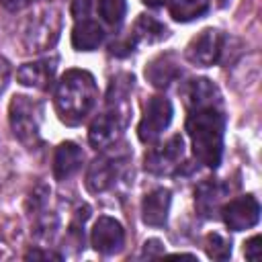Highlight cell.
Returning <instances> with one entry per match:
<instances>
[{"label":"cell","mask_w":262,"mask_h":262,"mask_svg":"<svg viewBox=\"0 0 262 262\" xmlns=\"http://www.w3.org/2000/svg\"><path fill=\"white\" fill-rule=\"evenodd\" d=\"M108 106L111 108L100 113L88 129V141L96 149H106V147L115 145L121 135V129L125 125V115H123L121 106H115V104H108Z\"/></svg>","instance_id":"ba28073f"},{"label":"cell","mask_w":262,"mask_h":262,"mask_svg":"<svg viewBox=\"0 0 262 262\" xmlns=\"http://www.w3.org/2000/svg\"><path fill=\"white\" fill-rule=\"evenodd\" d=\"M98 12L106 25L119 27L125 18L127 2L125 0H98Z\"/></svg>","instance_id":"ffe728a7"},{"label":"cell","mask_w":262,"mask_h":262,"mask_svg":"<svg viewBox=\"0 0 262 262\" xmlns=\"http://www.w3.org/2000/svg\"><path fill=\"white\" fill-rule=\"evenodd\" d=\"M227 192V186L219 180H203L196 188H194V205L199 215H203L205 219L215 217L221 211V201Z\"/></svg>","instance_id":"7c38bea8"},{"label":"cell","mask_w":262,"mask_h":262,"mask_svg":"<svg viewBox=\"0 0 262 262\" xmlns=\"http://www.w3.org/2000/svg\"><path fill=\"white\" fill-rule=\"evenodd\" d=\"M223 43H225V35L219 29H205L186 45L184 55L190 63L209 68L221 59Z\"/></svg>","instance_id":"8992f818"},{"label":"cell","mask_w":262,"mask_h":262,"mask_svg":"<svg viewBox=\"0 0 262 262\" xmlns=\"http://www.w3.org/2000/svg\"><path fill=\"white\" fill-rule=\"evenodd\" d=\"M84 162V151L74 141H63L53 154V176L55 180H68L74 176Z\"/></svg>","instance_id":"4fadbf2b"},{"label":"cell","mask_w":262,"mask_h":262,"mask_svg":"<svg viewBox=\"0 0 262 262\" xmlns=\"http://www.w3.org/2000/svg\"><path fill=\"white\" fill-rule=\"evenodd\" d=\"M186 133L190 137L194 158L207 168H217L223 158L225 135V115L221 104L188 108Z\"/></svg>","instance_id":"6da1fadb"},{"label":"cell","mask_w":262,"mask_h":262,"mask_svg":"<svg viewBox=\"0 0 262 262\" xmlns=\"http://www.w3.org/2000/svg\"><path fill=\"white\" fill-rule=\"evenodd\" d=\"M8 10H23L25 6H29L33 0H0Z\"/></svg>","instance_id":"4316f807"},{"label":"cell","mask_w":262,"mask_h":262,"mask_svg":"<svg viewBox=\"0 0 262 262\" xmlns=\"http://www.w3.org/2000/svg\"><path fill=\"white\" fill-rule=\"evenodd\" d=\"M168 4L172 18L178 23H190L209 10V0H170Z\"/></svg>","instance_id":"d6986e66"},{"label":"cell","mask_w":262,"mask_h":262,"mask_svg":"<svg viewBox=\"0 0 262 262\" xmlns=\"http://www.w3.org/2000/svg\"><path fill=\"white\" fill-rule=\"evenodd\" d=\"M180 76V66L174 59L172 53H162L156 59L149 61L145 68V78L156 86V88H166L170 86L176 78Z\"/></svg>","instance_id":"2e32d148"},{"label":"cell","mask_w":262,"mask_h":262,"mask_svg":"<svg viewBox=\"0 0 262 262\" xmlns=\"http://www.w3.org/2000/svg\"><path fill=\"white\" fill-rule=\"evenodd\" d=\"M53 74H55V59H39V61H31V63L20 66L16 72V80L23 86L45 90L51 86Z\"/></svg>","instance_id":"5bb4252c"},{"label":"cell","mask_w":262,"mask_h":262,"mask_svg":"<svg viewBox=\"0 0 262 262\" xmlns=\"http://www.w3.org/2000/svg\"><path fill=\"white\" fill-rule=\"evenodd\" d=\"M133 47H135V41H133V37H129L127 41L113 43V45H111V53H113V55H127V53L133 51Z\"/></svg>","instance_id":"d4e9b609"},{"label":"cell","mask_w":262,"mask_h":262,"mask_svg":"<svg viewBox=\"0 0 262 262\" xmlns=\"http://www.w3.org/2000/svg\"><path fill=\"white\" fill-rule=\"evenodd\" d=\"M162 254H164V244L160 239H147L143 244V252H141L143 258H154V256H162Z\"/></svg>","instance_id":"7402d4cb"},{"label":"cell","mask_w":262,"mask_h":262,"mask_svg":"<svg viewBox=\"0 0 262 262\" xmlns=\"http://www.w3.org/2000/svg\"><path fill=\"white\" fill-rule=\"evenodd\" d=\"M182 96L188 108L196 106H209V104H221V94L217 86L207 78H194L184 84Z\"/></svg>","instance_id":"9a60e30c"},{"label":"cell","mask_w":262,"mask_h":262,"mask_svg":"<svg viewBox=\"0 0 262 262\" xmlns=\"http://www.w3.org/2000/svg\"><path fill=\"white\" fill-rule=\"evenodd\" d=\"M90 8H92V0H74V4H72V14L76 16V20L88 18Z\"/></svg>","instance_id":"603a6c76"},{"label":"cell","mask_w":262,"mask_h":262,"mask_svg":"<svg viewBox=\"0 0 262 262\" xmlns=\"http://www.w3.org/2000/svg\"><path fill=\"white\" fill-rule=\"evenodd\" d=\"M172 192L168 188H154L141 201V219L149 227H162L168 221Z\"/></svg>","instance_id":"8fae6325"},{"label":"cell","mask_w":262,"mask_h":262,"mask_svg":"<svg viewBox=\"0 0 262 262\" xmlns=\"http://www.w3.org/2000/svg\"><path fill=\"white\" fill-rule=\"evenodd\" d=\"M90 244L98 254H104V256L117 254L125 244V229L117 219L102 215L92 225Z\"/></svg>","instance_id":"30bf717a"},{"label":"cell","mask_w":262,"mask_h":262,"mask_svg":"<svg viewBox=\"0 0 262 262\" xmlns=\"http://www.w3.org/2000/svg\"><path fill=\"white\" fill-rule=\"evenodd\" d=\"M184 156V139L182 135H172L166 143L149 147L143 158V166L151 174H172Z\"/></svg>","instance_id":"52a82bcc"},{"label":"cell","mask_w":262,"mask_h":262,"mask_svg":"<svg viewBox=\"0 0 262 262\" xmlns=\"http://www.w3.org/2000/svg\"><path fill=\"white\" fill-rule=\"evenodd\" d=\"M205 250H207V256L213 258V260H227L231 256V244L219 233H209L207 235Z\"/></svg>","instance_id":"44dd1931"},{"label":"cell","mask_w":262,"mask_h":262,"mask_svg":"<svg viewBox=\"0 0 262 262\" xmlns=\"http://www.w3.org/2000/svg\"><path fill=\"white\" fill-rule=\"evenodd\" d=\"M25 258H27V260H39V258H43V260H49V258H53V260H61L59 254H53V252H41V250H29V252L25 254Z\"/></svg>","instance_id":"484cf974"},{"label":"cell","mask_w":262,"mask_h":262,"mask_svg":"<svg viewBox=\"0 0 262 262\" xmlns=\"http://www.w3.org/2000/svg\"><path fill=\"white\" fill-rule=\"evenodd\" d=\"M106 149H111V151H104L98 158H94L86 170V188L92 194L108 190L117 182V178L127 162V154H121L119 149H115V145H111Z\"/></svg>","instance_id":"277c9868"},{"label":"cell","mask_w":262,"mask_h":262,"mask_svg":"<svg viewBox=\"0 0 262 262\" xmlns=\"http://www.w3.org/2000/svg\"><path fill=\"white\" fill-rule=\"evenodd\" d=\"M41 108L35 100H31L29 96L16 94L10 100L8 106V121H10V129L14 133V137L29 149L37 147L41 143V135H39V117Z\"/></svg>","instance_id":"3957f363"},{"label":"cell","mask_w":262,"mask_h":262,"mask_svg":"<svg viewBox=\"0 0 262 262\" xmlns=\"http://www.w3.org/2000/svg\"><path fill=\"white\" fill-rule=\"evenodd\" d=\"M221 217L231 231H244L260 221V203L254 194H242L221 207Z\"/></svg>","instance_id":"9c48e42d"},{"label":"cell","mask_w":262,"mask_h":262,"mask_svg":"<svg viewBox=\"0 0 262 262\" xmlns=\"http://www.w3.org/2000/svg\"><path fill=\"white\" fill-rule=\"evenodd\" d=\"M172 102L166 96H151L143 106L141 121L137 125V137L141 143H156L172 123Z\"/></svg>","instance_id":"5b68a950"},{"label":"cell","mask_w":262,"mask_h":262,"mask_svg":"<svg viewBox=\"0 0 262 262\" xmlns=\"http://www.w3.org/2000/svg\"><path fill=\"white\" fill-rule=\"evenodd\" d=\"M244 254L248 260H258L260 258V235H254L246 242V248H244Z\"/></svg>","instance_id":"cb8c5ba5"},{"label":"cell","mask_w":262,"mask_h":262,"mask_svg":"<svg viewBox=\"0 0 262 262\" xmlns=\"http://www.w3.org/2000/svg\"><path fill=\"white\" fill-rule=\"evenodd\" d=\"M104 39L102 27L92 18H80L76 20L72 29V47L76 51H92L96 49Z\"/></svg>","instance_id":"e0dca14e"},{"label":"cell","mask_w":262,"mask_h":262,"mask_svg":"<svg viewBox=\"0 0 262 262\" xmlns=\"http://www.w3.org/2000/svg\"><path fill=\"white\" fill-rule=\"evenodd\" d=\"M143 4H147L149 8H160V6H164V4H168L170 0H141Z\"/></svg>","instance_id":"83f0119b"},{"label":"cell","mask_w":262,"mask_h":262,"mask_svg":"<svg viewBox=\"0 0 262 262\" xmlns=\"http://www.w3.org/2000/svg\"><path fill=\"white\" fill-rule=\"evenodd\" d=\"M131 37H133L135 43H158V41L168 37V29L156 16L139 14V18L133 25V35Z\"/></svg>","instance_id":"ac0fdd59"},{"label":"cell","mask_w":262,"mask_h":262,"mask_svg":"<svg viewBox=\"0 0 262 262\" xmlns=\"http://www.w3.org/2000/svg\"><path fill=\"white\" fill-rule=\"evenodd\" d=\"M98 88L94 76L86 70H68L55 84L53 104L61 123L80 125L96 106Z\"/></svg>","instance_id":"7a4b0ae2"}]
</instances>
